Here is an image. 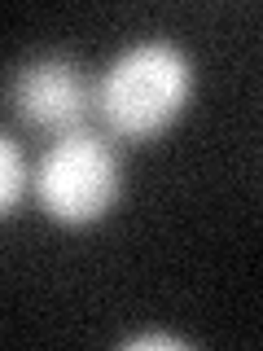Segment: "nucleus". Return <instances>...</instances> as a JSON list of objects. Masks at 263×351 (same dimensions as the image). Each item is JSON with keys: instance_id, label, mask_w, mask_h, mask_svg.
I'll use <instances>...</instances> for the list:
<instances>
[{"instance_id": "nucleus-5", "label": "nucleus", "mask_w": 263, "mask_h": 351, "mask_svg": "<svg viewBox=\"0 0 263 351\" xmlns=\"http://www.w3.org/2000/svg\"><path fill=\"white\" fill-rule=\"evenodd\" d=\"M153 347L184 351V347H189V338H180V334H136V338H123V351H153Z\"/></svg>"}, {"instance_id": "nucleus-4", "label": "nucleus", "mask_w": 263, "mask_h": 351, "mask_svg": "<svg viewBox=\"0 0 263 351\" xmlns=\"http://www.w3.org/2000/svg\"><path fill=\"white\" fill-rule=\"evenodd\" d=\"M27 189H31L27 158H22L18 141L0 132V219H9V215L18 211V202L27 197Z\"/></svg>"}, {"instance_id": "nucleus-3", "label": "nucleus", "mask_w": 263, "mask_h": 351, "mask_svg": "<svg viewBox=\"0 0 263 351\" xmlns=\"http://www.w3.org/2000/svg\"><path fill=\"white\" fill-rule=\"evenodd\" d=\"M5 97L18 123L49 141L79 132L92 114V80L71 58H58V53L22 62Z\"/></svg>"}, {"instance_id": "nucleus-1", "label": "nucleus", "mask_w": 263, "mask_h": 351, "mask_svg": "<svg viewBox=\"0 0 263 351\" xmlns=\"http://www.w3.org/2000/svg\"><path fill=\"white\" fill-rule=\"evenodd\" d=\"M193 101V62L175 40H140L123 49L92 84V114L114 141H158Z\"/></svg>"}, {"instance_id": "nucleus-2", "label": "nucleus", "mask_w": 263, "mask_h": 351, "mask_svg": "<svg viewBox=\"0 0 263 351\" xmlns=\"http://www.w3.org/2000/svg\"><path fill=\"white\" fill-rule=\"evenodd\" d=\"M40 211L62 228H92L118 206L123 193V167H118L114 145L101 132H71V136L49 141L31 171Z\"/></svg>"}]
</instances>
